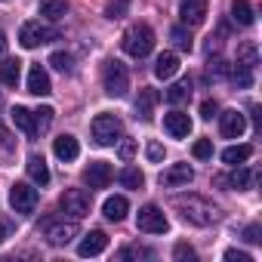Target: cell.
I'll return each mask as SVG.
<instances>
[{
  "mask_svg": "<svg viewBox=\"0 0 262 262\" xmlns=\"http://www.w3.org/2000/svg\"><path fill=\"white\" fill-rule=\"evenodd\" d=\"M176 71H179V56L176 53H161L158 62H155V77L158 80H170Z\"/></svg>",
  "mask_w": 262,
  "mask_h": 262,
  "instance_id": "d6986e66",
  "label": "cell"
},
{
  "mask_svg": "<svg viewBox=\"0 0 262 262\" xmlns=\"http://www.w3.org/2000/svg\"><path fill=\"white\" fill-rule=\"evenodd\" d=\"M136 228L145 231V234H164V231L170 228V222H167V216H164L161 207L148 204V207L139 210V216H136Z\"/></svg>",
  "mask_w": 262,
  "mask_h": 262,
  "instance_id": "8992f818",
  "label": "cell"
},
{
  "mask_svg": "<svg viewBox=\"0 0 262 262\" xmlns=\"http://www.w3.org/2000/svg\"><path fill=\"white\" fill-rule=\"evenodd\" d=\"M7 231H10V225H7V222H0V241L7 237Z\"/></svg>",
  "mask_w": 262,
  "mask_h": 262,
  "instance_id": "bcb514c9",
  "label": "cell"
},
{
  "mask_svg": "<svg viewBox=\"0 0 262 262\" xmlns=\"http://www.w3.org/2000/svg\"><path fill=\"white\" fill-rule=\"evenodd\" d=\"M71 237H77V222H47V241L62 247Z\"/></svg>",
  "mask_w": 262,
  "mask_h": 262,
  "instance_id": "4fadbf2b",
  "label": "cell"
},
{
  "mask_svg": "<svg viewBox=\"0 0 262 262\" xmlns=\"http://www.w3.org/2000/svg\"><path fill=\"white\" fill-rule=\"evenodd\" d=\"M170 37H173V43H176L179 50H188V53H191V47H194V40H191V31H188L185 25H176V28L170 31Z\"/></svg>",
  "mask_w": 262,
  "mask_h": 262,
  "instance_id": "4dcf8cb0",
  "label": "cell"
},
{
  "mask_svg": "<svg viewBox=\"0 0 262 262\" xmlns=\"http://www.w3.org/2000/svg\"><path fill=\"white\" fill-rule=\"evenodd\" d=\"M105 247H108V234L96 228V231L83 234V241L77 244V253L80 256H99V253H105Z\"/></svg>",
  "mask_w": 262,
  "mask_h": 262,
  "instance_id": "5bb4252c",
  "label": "cell"
},
{
  "mask_svg": "<svg viewBox=\"0 0 262 262\" xmlns=\"http://www.w3.org/2000/svg\"><path fill=\"white\" fill-rule=\"evenodd\" d=\"M117 182H120L123 188H142L145 176H142V170H136V167H126V170L117 173Z\"/></svg>",
  "mask_w": 262,
  "mask_h": 262,
  "instance_id": "f1b7e54d",
  "label": "cell"
},
{
  "mask_svg": "<svg viewBox=\"0 0 262 262\" xmlns=\"http://www.w3.org/2000/svg\"><path fill=\"white\" fill-rule=\"evenodd\" d=\"M191 179H194V170H191L188 164H173L170 170H164V173H161V185H167V188L188 185Z\"/></svg>",
  "mask_w": 262,
  "mask_h": 262,
  "instance_id": "7c38bea8",
  "label": "cell"
},
{
  "mask_svg": "<svg viewBox=\"0 0 262 262\" xmlns=\"http://www.w3.org/2000/svg\"><path fill=\"white\" fill-rule=\"evenodd\" d=\"M102 213H105V219L120 222V219H126V213H129V201H126L123 194H114V198H108V201L102 204Z\"/></svg>",
  "mask_w": 262,
  "mask_h": 262,
  "instance_id": "ac0fdd59",
  "label": "cell"
},
{
  "mask_svg": "<svg viewBox=\"0 0 262 262\" xmlns=\"http://www.w3.org/2000/svg\"><path fill=\"white\" fill-rule=\"evenodd\" d=\"M158 102H161V93L158 90H142L139 93V102H136V114L142 120H151V111H155Z\"/></svg>",
  "mask_w": 262,
  "mask_h": 262,
  "instance_id": "7402d4cb",
  "label": "cell"
},
{
  "mask_svg": "<svg viewBox=\"0 0 262 262\" xmlns=\"http://www.w3.org/2000/svg\"><path fill=\"white\" fill-rule=\"evenodd\" d=\"M256 47L253 43H241V50H237V62H244V65H250V68H256Z\"/></svg>",
  "mask_w": 262,
  "mask_h": 262,
  "instance_id": "d6a6232c",
  "label": "cell"
},
{
  "mask_svg": "<svg viewBox=\"0 0 262 262\" xmlns=\"http://www.w3.org/2000/svg\"><path fill=\"white\" fill-rule=\"evenodd\" d=\"M244 129H247V117H244L237 108H228V111L219 114V133H222L225 139H237Z\"/></svg>",
  "mask_w": 262,
  "mask_h": 262,
  "instance_id": "30bf717a",
  "label": "cell"
},
{
  "mask_svg": "<svg viewBox=\"0 0 262 262\" xmlns=\"http://www.w3.org/2000/svg\"><path fill=\"white\" fill-rule=\"evenodd\" d=\"M10 120L22 129L25 136H37V126H34V111H28V108H22V105H16L13 111H10Z\"/></svg>",
  "mask_w": 262,
  "mask_h": 262,
  "instance_id": "44dd1931",
  "label": "cell"
},
{
  "mask_svg": "<svg viewBox=\"0 0 262 262\" xmlns=\"http://www.w3.org/2000/svg\"><path fill=\"white\" fill-rule=\"evenodd\" d=\"M145 155H148V161H151V164H161L167 151H164V145H161V142H148V148H145Z\"/></svg>",
  "mask_w": 262,
  "mask_h": 262,
  "instance_id": "8d00e7d4",
  "label": "cell"
},
{
  "mask_svg": "<svg viewBox=\"0 0 262 262\" xmlns=\"http://www.w3.org/2000/svg\"><path fill=\"white\" fill-rule=\"evenodd\" d=\"M231 80H234L241 90L253 86V68H250V65H244V62H234V68H231Z\"/></svg>",
  "mask_w": 262,
  "mask_h": 262,
  "instance_id": "f546056e",
  "label": "cell"
},
{
  "mask_svg": "<svg viewBox=\"0 0 262 262\" xmlns=\"http://www.w3.org/2000/svg\"><path fill=\"white\" fill-rule=\"evenodd\" d=\"M59 37H62V34H59V28L43 25V22H25V25H22V31H19V43H22L25 50H34V47L50 43V40H59Z\"/></svg>",
  "mask_w": 262,
  "mask_h": 262,
  "instance_id": "277c9868",
  "label": "cell"
},
{
  "mask_svg": "<svg viewBox=\"0 0 262 262\" xmlns=\"http://www.w3.org/2000/svg\"><path fill=\"white\" fill-rule=\"evenodd\" d=\"M194 158H198V161L213 158V142H210V139H198V142H194Z\"/></svg>",
  "mask_w": 262,
  "mask_h": 262,
  "instance_id": "d590c367",
  "label": "cell"
},
{
  "mask_svg": "<svg viewBox=\"0 0 262 262\" xmlns=\"http://www.w3.org/2000/svg\"><path fill=\"white\" fill-rule=\"evenodd\" d=\"M53 151H56V158H59V161H74V158L80 155V145H77V139H74V136L62 133V136L53 142Z\"/></svg>",
  "mask_w": 262,
  "mask_h": 262,
  "instance_id": "ffe728a7",
  "label": "cell"
},
{
  "mask_svg": "<svg viewBox=\"0 0 262 262\" xmlns=\"http://www.w3.org/2000/svg\"><path fill=\"white\" fill-rule=\"evenodd\" d=\"M148 259L151 256V250H145V247H123L120 253H117V259Z\"/></svg>",
  "mask_w": 262,
  "mask_h": 262,
  "instance_id": "e575fe53",
  "label": "cell"
},
{
  "mask_svg": "<svg viewBox=\"0 0 262 262\" xmlns=\"http://www.w3.org/2000/svg\"><path fill=\"white\" fill-rule=\"evenodd\" d=\"M179 19L185 28H198L207 19V0H179Z\"/></svg>",
  "mask_w": 262,
  "mask_h": 262,
  "instance_id": "9c48e42d",
  "label": "cell"
},
{
  "mask_svg": "<svg viewBox=\"0 0 262 262\" xmlns=\"http://www.w3.org/2000/svg\"><path fill=\"white\" fill-rule=\"evenodd\" d=\"M225 259L228 262H253V256L244 253V250H225Z\"/></svg>",
  "mask_w": 262,
  "mask_h": 262,
  "instance_id": "b9f144b4",
  "label": "cell"
},
{
  "mask_svg": "<svg viewBox=\"0 0 262 262\" xmlns=\"http://www.w3.org/2000/svg\"><path fill=\"white\" fill-rule=\"evenodd\" d=\"M50 65H53V68H59L62 74H68V71H71V56L59 50V53H53V56H50Z\"/></svg>",
  "mask_w": 262,
  "mask_h": 262,
  "instance_id": "836d02e7",
  "label": "cell"
},
{
  "mask_svg": "<svg viewBox=\"0 0 262 262\" xmlns=\"http://www.w3.org/2000/svg\"><path fill=\"white\" fill-rule=\"evenodd\" d=\"M4 56H7V34L0 31V59H4Z\"/></svg>",
  "mask_w": 262,
  "mask_h": 262,
  "instance_id": "f6af8a7d",
  "label": "cell"
},
{
  "mask_svg": "<svg viewBox=\"0 0 262 262\" xmlns=\"http://www.w3.org/2000/svg\"><path fill=\"white\" fill-rule=\"evenodd\" d=\"M259 234H262L259 225H247V228H244V241H247V244H259V241H262Z\"/></svg>",
  "mask_w": 262,
  "mask_h": 262,
  "instance_id": "60d3db41",
  "label": "cell"
},
{
  "mask_svg": "<svg viewBox=\"0 0 262 262\" xmlns=\"http://www.w3.org/2000/svg\"><path fill=\"white\" fill-rule=\"evenodd\" d=\"M250 158H253V148H250V145H231V148H225V151H222V161H225L228 167L247 164Z\"/></svg>",
  "mask_w": 262,
  "mask_h": 262,
  "instance_id": "cb8c5ba5",
  "label": "cell"
},
{
  "mask_svg": "<svg viewBox=\"0 0 262 262\" xmlns=\"http://www.w3.org/2000/svg\"><path fill=\"white\" fill-rule=\"evenodd\" d=\"M120 47L126 56H133V59H145L155 47V31L145 25V22H136V25H129L120 37Z\"/></svg>",
  "mask_w": 262,
  "mask_h": 262,
  "instance_id": "7a4b0ae2",
  "label": "cell"
},
{
  "mask_svg": "<svg viewBox=\"0 0 262 262\" xmlns=\"http://www.w3.org/2000/svg\"><path fill=\"white\" fill-rule=\"evenodd\" d=\"M164 129H167L173 139H185V136L191 133V117H188L185 111H170V114L164 117Z\"/></svg>",
  "mask_w": 262,
  "mask_h": 262,
  "instance_id": "8fae6325",
  "label": "cell"
},
{
  "mask_svg": "<svg viewBox=\"0 0 262 262\" xmlns=\"http://www.w3.org/2000/svg\"><path fill=\"white\" fill-rule=\"evenodd\" d=\"M173 207L182 210L185 222H194V225H213L216 222V207L201 194H176Z\"/></svg>",
  "mask_w": 262,
  "mask_h": 262,
  "instance_id": "6da1fadb",
  "label": "cell"
},
{
  "mask_svg": "<svg viewBox=\"0 0 262 262\" xmlns=\"http://www.w3.org/2000/svg\"><path fill=\"white\" fill-rule=\"evenodd\" d=\"M216 114H219V105H216L213 99H207V102H201V117H204V120H213Z\"/></svg>",
  "mask_w": 262,
  "mask_h": 262,
  "instance_id": "ab89813d",
  "label": "cell"
},
{
  "mask_svg": "<svg viewBox=\"0 0 262 262\" xmlns=\"http://www.w3.org/2000/svg\"><path fill=\"white\" fill-rule=\"evenodd\" d=\"M111 176H114L111 164H105V161H96V164H90V170H86V185H90V188H108Z\"/></svg>",
  "mask_w": 262,
  "mask_h": 262,
  "instance_id": "2e32d148",
  "label": "cell"
},
{
  "mask_svg": "<svg viewBox=\"0 0 262 262\" xmlns=\"http://www.w3.org/2000/svg\"><path fill=\"white\" fill-rule=\"evenodd\" d=\"M25 170H28L31 182H37V185H47V182H50V170H47V161H43L40 155H31L28 164H25Z\"/></svg>",
  "mask_w": 262,
  "mask_h": 262,
  "instance_id": "603a6c76",
  "label": "cell"
},
{
  "mask_svg": "<svg viewBox=\"0 0 262 262\" xmlns=\"http://www.w3.org/2000/svg\"><path fill=\"white\" fill-rule=\"evenodd\" d=\"M28 93L31 96H50L53 93L50 74L43 71V65H31V71H28Z\"/></svg>",
  "mask_w": 262,
  "mask_h": 262,
  "instance_id": "9a60e30c",
  "label": "cell"
},
{
  "mask_svg": "<svg viewBox=\"0 0 262 262\" xmlns=\"http://www.w3.org/2000/svg\"><path fill=\"white\" fill-rule=\"evenodd\" d=\"M231 16H234L237 25H253L256 22V13H253V7L247 4V0H234V4H231Z\"/></svg>",
  "mask_w": 262,
  "mask_h": 262,
  "instance_id": "83f0119b",
  "label": "cell"
},
{
  "mask_svg": "<svg viewBox=\"0 0 262 262\" xmlns=\"http://www.w3.org/2000/svg\"><path fill=\"white\" fill-rule=\"evenodd\" d=\"M225 71H228V65L225 62H210V77H225Z\"/></svg>",
  "mask_w": 262,
  "mask_h": 262,
  "instance_id": "ee69618b",
  "label": "cell"
},
{
  "mask_svg": "<svg viewBox=\"0 0 262 262\" xmlns=\"http://www.w3.org/2000/svg\"><path fill=\"white\" fill-rule=\"evenodd\" d=\"M102 83H105V93H108V96H117V99L126 96V90H129V71H126V65L117 62V59L105 62Z\"/></svg>",
  "mask_w": 262,
  "mask_h": 262,
  "instance_id": "3957f363",
  "label": "cell"
},
{
  "mask_svg": "<svg viewBox=\"0 0 262 262\" xmlns=\"http://www.w3.org/2000/svg\"><path fill=\"white\" fill-rule=\"evenodd\" d=\"M173 256H176L179 262H194V250H191L188 244H176V250H173Z\"/></svg>",
  "mask_w": 262,
  "mask_h": 262,
  "instance_id": "74e56055",
  "label": "cell"
},
{
  "mask_svg": "<svg viewBox=\"0 0 262 262\" xmlns=\"http://www.w3.org/2000/svg\"><path fill=\"white\" fill-rule=\"evenodd\" d=\"M19 77H22V62L19 59H4V65H0V80L7 86H16Z\"/></svg>",
  "mask_w": 262,
  "mask_h": 262,
  "instance_id": "d4e9b609",
  "label": "cell"
},
{
  "mask_svg": "<svg viewBox=\"0 0 262 262\" xmlns=\"http://www.w3.org/2000/svg\"><path fill=\"white\" fill-rule=\"evenodd\" d=\"M53 108H37L34 111V126H37V133H47L50 129V123H53Z\"/></svg>",
  "mask_w": 262,
  "mask_h": 262,
  "instance_id": "1f68e13d",
  "label": "cell"
},
{
  "mask_svg": "<svg viewBox=\"0 0 262 262\" xmlns=\"http://www.w3.org/2000/svg\"><path fill=\"white\" fill-rule=\"evenodd\" d=\"M117 155H120V161H133V155H136V142H133V139H126V142H120Z\"/></svg>",
  "mask_w": 262,
  "mask_h": 262,
  "instance_id": "f35d334b",
  "label": "cell"
},
{
  "mask_svg": "<svg viewBox=\"0 0 262 262\" xmlns=\"http://www.w3.org/2000/svg\"><path fill=\"white\" fill-rule=\"evenodd\" d=\"M185 99H191V80H188V77H182L179 83H173V86L167 90V102H170V105H179V102H185Z\"/></svg>",
  "mask_w": 262,
  "mask_h": 262,
  "instance_id": "4316f807",
  "label": "cell"
},
{
  "mask_svg": "<svg viewBox=\"0 0 262 262\" xmlns=\"http://www.w3.org/2000/svg\"><path fill=\"white\" fill-rule=\"evenodd\" d=\"M68 13V0H40V16H47L50 22L62 19Z\"/></svg>",
  "mask_w": 262,
  "mask_h": 262,
  "instance_id": "484cf974",
  "label": "cell"
},
{
  "mask_svg": "<svg viewBox=\"0 0 262 262\" xmlns=\"http://www.w3.org/2000/svg\"><path fill=\"white\" fill-rule=\"evenodd\" d=\"M37 201H40V194H37V188H31L28 182H16L13 188H10V204H13V210L16 213H34V207H37Z\"/></svg>",
  "mask_w": 262,
  "mask_h": 262,
  "instance_id": "52a82bcc",
  "label": "cell"
},
{
  "mask_svg": "<svg viewBox=\"0 0 262 262\" xmlns=\"http://www.w3.org/2000/svg\"><path fill=\"white\" fill-rule=\"evenodd\" d=\"M90 129H93L96 145H114L120 139V117H114V114H96Z\"/></svg>",
  "mask_w": 262,
  "mask_h": 262,
  "instance_id": "5b68a950",
  "label": "cell"
},
{
  "mask_svg": "<svg viewBox=\"0 0 262 262\" xmlns=\"http://www.w3.org/2000/svg\"><path fill=\"white\" fill-rule=\"evenodd\" d=\"M59 207H62L71 219H83V216H90V194L80 191V188H68V191L59 198Z\"/></svg>",
  "mask_w": 262,
  "mask_h": 262,
  "instance_id": "ba28073f",
  "label": "cell"
},
{
  "mask_svg": "<svg viewBox=\"0 0 262 262\" xmlns=\"http://www.w3.org/2000/svg\"><path fill=\"white\" fill-rule=\"evenodd\" d=\"M0 148H4V151H13L16 148V142H13V136L4 129V123H0Z\"/></svg>",
  "mask_w": 262,
  "mask_h": 262,
  "instance_id": "7bdbcfd3",
  "label": "cell"
},
{
  "mask_svg": "<svg viewBox=\"0 0 262 262\" xmlns=\"http://www.w3.org/2000/svg\"><path fill=\"white\" fill-rule=\"evenodd\" d=\"M256 182V173L250 170V167H241L237 173H231V176H216V185H231V188H250Z\"/></svg>",
  "mask_w": 262,
  "mask_h": 262,
  "instance_id": "e0dca14e",
  "label": "cell"
}]
</instances>
